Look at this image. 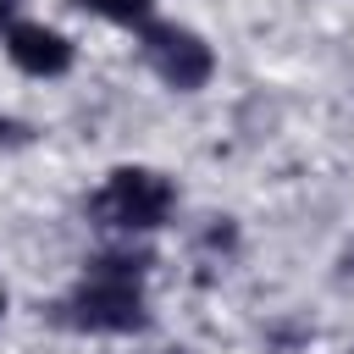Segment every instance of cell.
<instances>
[{
  "mask_svg": "<svg viewBox=\"0 0 354 354\" xmlns=\"http://www.w3.org/2000/svg\"><path fill=\"white\" fill-rule=\"evenodd\" d=\"M0 310H6V293H0Z\"/></svg>",
  "mask_w": 354,
  "mask_h": 354,
  "instance_id": "8",
  "label": "cell"
},
{
  "mask_svg": "<svg viewBox=\"0 0 354 354\" xmlns=\"http://www.w3.org/2000/svg\"><path fill=\"white\" fill-rule=\"evenodd\" d=\"M149 266V254H105L88 266L83 288L61 304L72 326L88 332H138L144 315V293H138V271Z\"/></svg>",
  "mask_w": 354,
  "mask_h": 354,
  "instance_id": "1",
  "label": "cell"
},
{
  "mask_svg": "<svg viewBox=\"0 0 354 354\" xmlns=\"http://www.w3.org/2000/svg\"><path fill=\"white\" fill-rule=\"evenodd\" d=\"M11 6H17V0H0V22H6V17H11Z\"/></svg>",
  "mask_w": 354,
  "mask_h": 354,
  "instance_id": "7",
  "label": "cell"
},
{
  "mask_svg": "<svg viewBox=\"0 0 354 354\" xmlns=\"http://www.w3.org/2000/svg\"><path fill=\"white\" fill-rule=\"evenodd\" d=\"M22 138H28V127H22V122H6V116H0V144H22Z\"/></svg>",
  "mask_w": 354,
  "mask_h": 354,
  "instance_id": "6",
  "label": "cell"
},
{
  "mask_svg": "<svg viewBox=\"0 0 354 354\" xmlns=\"http://www.w3.org/2000/svg\"><path fill=\"white\" fill-rule=\"evenodd\" d=\"M88 11H100V17H111V22H149V0H83Z\"/></svg>",
  "mask_w": 354,
  "mask_h": 354,
  "instance_id": "5",
  "label": "cell"
},
{
  "mask_svg": "<svg viewBox=\"0 0 354 354\" xmlns=\"http://www.w3.org/2000/svg\"><path fill=\"white\" fill-rule=\"evenodd\" d=\"M144 61L160 72V83H171L183 94L188 88H205L210 72H216L210 44L199 33H188V28H177V22H149L144 28Z\"/></svg>",
  "mask_w": 354,
  "mask_h": 354,
  "instance_id": "3",
  "label": "cell"
},
{
  "mask_svg": "<svg viewBox=\"0 0 354 354\" xmlns=\"http://www.w3.org/2000/svg\"><path fill=\"white\" fill-rule=\"evenodd\" d=\"M6 55H11L22 72H33V77H61V72L72 66V44H66L55 28H33V22H17V28L6 33Z\"/></svg>",
  "mask_w": 354,
  "mask_h": 354,
  "instance_id": "4",
  "label": "cell"
},
{
  "mask_svg": "<svg viewBox=\"0 0 354 354\" xmlns=\"http://www.w3.org/2000/svg\"><path fill=\"white\" fill-rule=\"evenodd\" d=\"M171 210V183L160 171H144V166H122L105 177V188L94 194L88 216L100 227H122V232H149L160 227Z\"/></svg>",
  "mask_w": 354,
  "mask_h": 354,
  "instance_id": "2",
  "label": "cell"
}]
</instances>
